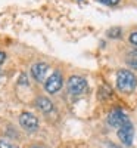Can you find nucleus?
Wrapping results in <instances>:
<instances>
[{
    "instance_id": "nucleus-5",
    "label": "nucleus",
    "mask_w": 137,
    "mask_h": 148,
    "mask_svg": "<svg viewBox=\"0 0 137 148\" xmlns=\"http://www.w3.org/2000/svg\"><path fill=\"white\" fill-rule=\"evenodd\" d=\"M19 125L24 130H27V132H35L37 129H39V119H37L34 114L25 111V113H22L19 116Z\"/></svg>"
},
{
    "instance_id": "nucleus-7",
    "label": "nucleus",
    "mask_w": 137,
    "mask_h": 148,
    "mask_svg": "<svg viewBox=\"0 0 137 148\" xmlns=\"http://www.w3.org/2000/svg\"><path fill=\"white\" fill-rule=\"evenodd\" d=\"M47 71H49V65H47L46 62H37V64H34V65L31 67V76H33V79H34L35 82L41 83V82H44V79H46Z\"/></svg>"
},
{
    "instance_id": "nucleus-4",
    "label": "nucleus",
    "mask_w": 137,
    "mask_h": 148,
    "mask_svg": "<svg viewBox=\"0 0 137 148\" xmlns=\"http://www.w3.org/2000/svg\"><path fill=\"white\" fill-rule=\"evenodd\" d=\"M130 121V119H128V116L124 113L122 110H119V108H117V110H112L111 113H109V116H108V123L112 126V127H115L117 130L121 127V126H124V125H127V123Z\"/></svg>"
},
{
    "instance_id": "nucleus-12",
    "label": "nucleus",
    "mask_w": 137,
    "mask_h": 148,
    "mask_svg": "<svg viewBox=\"0 0 137 148\" xmlns=\"http://www.w3.org/2000/svg\"><path fill=\"white\" fill-rule=\"evenodd\" d=\"M97 2H100L106 6H117L119 3V0H97Z\"/></svg>"
},
{
    "instance_id": "nucleus-10",
    "label": "nucleus",
    "mask_w": 137,
    "mask_h": 148,
    "mask_svg": "<svg viewBox=\"0 0 137 148\" xmlns=\"http://www.w3.org/2000/svg\"><path fill=\"white\" fill-rule=\"evenodd\" d=\"M108 37H111V39H118V37H121V28H119V27L111 28V30L108 31Z\"/></svg>"
},
{
    "instance_id": "nucleus-13",
    "label": "nucleus",
    "mask_w": 137,
    "mask_h": 148,
    "mask_svg": "<svg viewBox=\"0 0 137 148\" xmlns=\"http://www.w3.org/2000/svg\"><path fill=\"white\" fill-rule=\"evenodd\" d=\"M130 43L137 47V31H134V33L130 34Z\"/></svg>"
},
{
    "instance_id": "nucleus-2",
    "label": "nucleus",
    "mask_w": 137,
    "mask_h": 148,
    "mask_svg": "<svg viewBox=\"0 0 137 148\" xmlns=\"http://www.w3.org/2000/svg\"><path fill=\"white\" fill-rule=\"evenodd\" d=\"M62 84H64V77H62L60 71H55L53 74H50V77H47L44 82V90L47 93H56L62 89Z\"/></svg>"
},
{
    "instance_id": "nucleus-15",
    "label": "nucleus",
    "mask_w": 137,
    "mask_h": 148,
    "mask_svg": "<svg viewBox=\"0 0 137 148\" xmlns=\"http://www.w3.org/2000/svg\"><path fill=\"white\" fill-rule=\"evenodd\" d=\"M34 148H41V147H34Z\"/></svg>"
},
{
    "instance_id": "nucleus-8",
    "label": "nucleus",
    "mask_w": 137,
    "mask_h": 148,
    "mask_svg": "<svg viewBox=\"0 0 137 148\" xmlns=\"http://www.w3.org/2000/svg\"><path fill=\"white\" fill-rule=\"evenodd\" d=\"M34 104H35L37 110H40L41 113H44V114L50 113V111L53 110V102L49 99V98H46V96H39Z\"/></svg>"
},
{
    "instance_id": "nucleus-6",
    "label": "nucleus",
    "mask_w": 137,
    "mask_h": 148,
    "mask_svg": "<svg viewBox=\"0 0 137 148\" xmlns=\"http://www.w3.org/2000/svg\"><path fill=\"white\" fill-rule=\"evenodd\" d=\"M118 138L119 141L124 144V145H127L130 147L133 144V138H134V127L131 125V121H128L127 125H124L118 129Z\"/></svg>"
},
{
    "instance_id": "nucleus-1",
    "label": "nucleus",
    "mask_w": 137,
    "mask_h": 148,
    "mask_svg": "<svg viewBox=\"0 0 137 148\" xmlns=\"http://www.w3.org/2000/svg\"><path fill=\"white\" fill-rule=\"evenodd\" d=\"M117 88L122 93H131L137 88V77L130 70H119L117 73Z\"/></svg>"
},
{
    "instance_id": "nucleus-14",
    "label": "nucleus",
    "mask_w": 137,
    "mask_h": 148,
    "mask_svg": "<svg viewBox=\"0 0 137 148\" xmlns=\"http://www.w3.org/2000/svg\"><path fill=\"white\" fill-rule=\"evenodd\" d=\"M5 59H6V53L0 51V65H2V64L5 62Z\"/></svg>"
},
{
    "instance_id": "nucleus-9",
    "label": "nucleus",
    "mask_w": 137,
    "mask_h": 148,
    "mask_svg": "<svg viewBox=\"0 0 137 148\" xmlns=\"http://www.w3.org/2000/svg\"><path fill=\"white\" fill-rule=\"evenodd\" d=\"M125 62L128 67L137 70V49H133V51H128L125 55Z\"/></svg>"
},
{
    "instance_id": "nucleus-11",
    "label": "nucleus",
    "mask_w": 137,
    "mask_h": 148,
    "mask_svg": "<svg viewBox=\"0 0 137 148\" xmlns=\"http://www.w3.org/2000/svg\"><path fill=\"white\" fill-rule=\"evenodd\" d=\"M0 148H19L18 145H15L14 142L6 141V139H0Z\"/></svg>"
},
{
    "instance_id": "nucleus-3",
    "label": "nucleus",
    "mask_w": 137,
    "mask_h": 148,
    "mask_svg": "<svg viewBox=\"0 0 137 148\" xmlns=\"http://www.w3.org/2000/svg\"><path fill=\"white\" fill-rule=\"evenodd\" d=\"M87 89V80L81 76H71L68 79V92L71 95H81Z\"/></svg>"
}]
</instances>
